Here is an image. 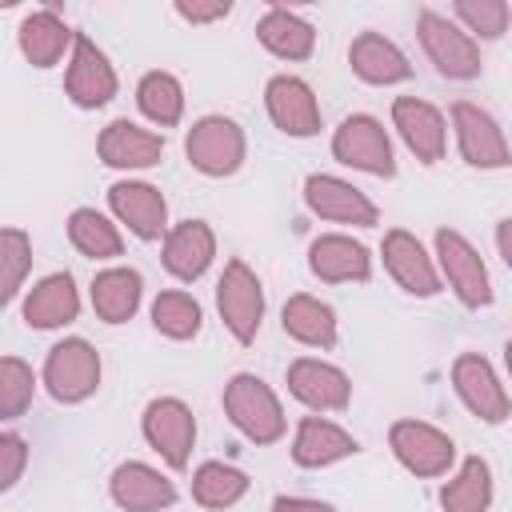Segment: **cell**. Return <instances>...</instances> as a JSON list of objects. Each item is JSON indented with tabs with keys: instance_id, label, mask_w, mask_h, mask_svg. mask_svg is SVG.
Masks as SVG:
<instances>
[{
	"instance_id": "8",
	"label": "cell",
	"mask_w": 512,
	"mask_h": 512,
	"mask_svg": "<svg viewBox=\"0 0 512 512\" xmlns=\"http://www.w3.org/2000/svg\"><path fill=\"white\" fill-rule=\"evenodd\" d=\"M388 448L400 460V468L424 480L444 476L456 464V440L428 420H396L388 428Z\"/></svg>"
},
{
	"instance_id": "26",
	"label": "cell",
	"mask_w": 512,
	"mask_h": 512,
	"mask_svg": "<svg viewBox=\"0 0 512 512\" xmlns=\"http://www.w3.org/2000/svg\"><path fill=\"white\" fill-rule=\"evenodd\" d=\"M72 36L76 32L52 8L28 12L16 28V44H20V52L32 68H56L64 60V52H72Z\"/></svg>"
},
{
	"instance_id": "24",
	"label": "cell",
	"mask_w": 512,
	"mask_h": 512,
	"mask_svg": "<svg viewBox=\"0 0 512 512\" xmlns=\"http://www.w3.org/2000/svg\"><path fill=\"white\" fill-rule=\"evenodd\" d=\"M80 316V292L68 272H48L24 296V324L28 328H64Z\"/></svg>"
},
{
	"instance_id": "14",
	"label": "cell",
	"mask_w": 512,
	"mask_h": 512,
	"mask_svg": "<svg viewBox=\"0 0 512 512\" xmlns=\"http://www.w3.org/2000/svg\"><path fill=\"white\" fill-rule=\"evenodd\" d=\"M108 208L136 240H164L168 232V200L148 180H116L108 188Z\"/></svg>"
},
{
	"instance_id": "13",
	"label": "cell",
	"mask_w": 512,
	"mask_h": 512,
	"mask_svg": "<svg viewBox=\"0 0 512 512\" xmlns=\"http://www.w3.org/2000/svg\"><path fill=\"white\" fill-rule=\"evenodd\" d=\"M304 204L332 224H352V228H376L380 224V208L348 180L328 176V172H312L304 180Z\"/></svg>"
},
{
	"instance_id": "11",
	"label": "cell",
	"mask_w": 512,
	"mask_h": 512,
	"mask_svg": "<svg viewBox=\"0 0 512 512\" xmlns=\"http://www.w3.org/2000/svg\"><path fill=\"white\" fill-rule=\"evenodd\" d=\"M452 132H456V148L464 156V164L472 168H508V140L496 124V116L472 100H456L452 104Z\"/></svg>"
},
{
	"instance_id": "15",
	"label": "cell",
	"mask_w": 512,
	"mask_h": 512,
	"mask_svg": "<svg viewBox=\"0 0 512 512\" xmlns=\"http://www.w3.org/2000/svg\"><path fill=\"white\" fill-rule=\"evenodd\" d=\"M380 256H384V268L388 276L408 292V296H420V300H432L444 284H440V272H436V260L428 256V248L404 232V228H392L384 232V244H380Z\"/></svg>"
},
{
	"instance_id": "27",
	"label": "cell",
	"mask_w": 512,
	"mask_h": 512,
	"mask_svg": "<svg viewBox=\"0 0 512 512\" xmlns=\"http://www.w3.org/2000/svg\"><path fill=\"white\" fill-rule=\"evenodd\" d=\"M256 40L276 56V60H308L316 52V28L292 12V8H280L272 4L260 24H256Z\"/></svg>"
},
{
	"instance_id": "37",
	"label": "cell",
	"mask_w": 512,
	"mask_h": 512,
	"mask_svg": "<svg viewBox=\"0 0 512 512\" xmlns=\"http://www.w3.org/2000/svg\"><path fill=\"white\" fill-rule=\"evenodd\" d=\"M36 396V372L20 356H0V420H16L28 412Z\"/></svg>"
},
{
	"instance_id": "32",
	"label": "cell",
	"mask_w": 512,
	"mask_h": 512,
	"mask_svg": "<svg viewBox=\"0 0 512 512\" xmlns=\"http://www.w3.org/2000/svg\"><path fill=\"white\" fill-rule=\"evenodd\" d=\"M248 492V476L224 460H204L196 472H192V500L200 508H212V512H224L232 504H240Z\"/></svg>"
},
{
	"instance_id": "33",
	"label": "cell",
	"mask_w": 512,
	"mask_h": 512,
	"mask_svg": "<svg viewBox=\"0 0 512 512\" xmlns=\"http://www.w3.org/2000/svg\"><path fill=\"white\" fill-rule=\"evenodd\" d=\"M136 104L156 128H172L184 116V88L172 72H144L136 84Z\"/></svg>"
},
{
	"instance_id": "40",
	"label": "cell",
	"mask_w": 512,
	"mask_h": 512,
	"mask_svg": "<svg viewBox=\"0 0 512 512\" xmlns=\"http://www.w3.org/2000/svg\"><path fill=\"white\" fill-rule=\"evenodd\" d=\"M272 512H332V504L312 500V496H276Z\"/></svg>"
},
{
	"instance_id": "38",
	"label": "cell",
	"mask_w": 512,
	"mask_h": 512,
	"mask_svg": "<svg viewBox=\"0 0 512 512\" xmlns=\"http://www.w3.org/2000/svg\"><path fill=\"white\" fill-rule=\"evenodd\" d=\"M24 468H28V440L16 432H0V496L16 488Z\"/></svg>"
},
{
	"instance_id": "12",
	"label": "cell",
	"mask_w": 512,
	"mask_h": 512,
	"mask_svg": "<svg viewBox=\"0 0 512 512\" xmlns=\"http://www.w3.org/2000/svg\"><path fill=\"white\" fill-rule=\"evenodd\" d=\"M452 388L476 420H484V424H504L508 420V392H504L496 368L480 352H460L452 360Z\"/></svg>"
},
{
	"instance_id": "17",
	"label": "cell",
	"mask_w": 512,
	"mask_h": 512,
	"mask_svg": "<svg viewBox=\"0 0 512 512\" xmlns=\"http://www.w3.org/2000/svg\"><path fill=\"white\" fill-rule=\"evenodd\" d=\"M108 492H112V504L124 512H164L176 504V484L144 460L116 464L108 476Z\"/></svg>"
},
{
	"instance_id": "31",
	"label": "cell",
	"mask_w": 512,
	"mask_h": 512,
	"mask_svg": "<svg viewBox=\"0 0 512 512\" xmlns=\"http://www.w3.org/2000/svg\"><path fill=\"white\" fill-rule=\"evenodd\" d=\"M68 240H72V248H76L80 256H88V260H116V256L124 252L120 228H116L104 212H96V208H76V212L68 216Z\"/></svg>"
},
{
	"instance_id": "28",
	"label": "cell",
	"mask_w": 512,
	"mask_h": 512,
	"mask_svg": "<svg viewBox=\"0 0 512 512\" xmlns=\"http://www.w3.org/2000/svg\"><path fill=\"white\" fill-rule=\"evenodd\" d=\"M144 300V280L136 268H104L92 280V312L104 324H128Z\"/></svg>"
},
{
	"instance_id": "22",
	"label": "cell",
	"mask_w": 512,
	"mask_h": 512,
	"mask_svg": "<svg viewBox=\"0 0 512 512\" xmlns=\"http://www.w3.org/2000/svg\"><path fill=\"white\" fill-rule=\"evenodd\" d=\"M96 152L108 168H124V172H140V168H152L160 164L164 156V136L160 132H148L132 120H112L104 124L100 140H96Z\"/></svg>"
},
{
	"instance_id": "6",
	"label": "cell",
	"mask_w": 512,
	"mask_h": 512,
	"mask_svg": "<svg viewBox=\"0 0 512 512\" xmlns=\"http://www.w3.org/2000/svg\"><path fill=\"white\" fill-rule=\"evenodd\" d=\"M216 308L236 344H252L264 320V284L244 260H228L216 280Z\"/></svg>"
},
{
	"instance_id": "30",
	"label": "cell",
	"mask_w": 512,
	"mask_h": 512,
	"mask_svg": "<svg viewBox=\"0 0 512 512\" xmlns=\"http://www.w3.org/2000/svg\"><path fill=\"white\" fill-rule=\"evenodd\" d=\"M444 512H488L492 508V464L484 456H468L460 472L440 488Z\"/></svg>"
},
{
	"instance_id": "29",
	"label": "cell",
	"mask_w": 512,
	"mask_h": 512,
	"mask_svg": "<svg viewBox=\"0 0 512 512\" xmlns=\"http://www.w3.org/2000/svg\"><path fill=\"white\" fill-rule=\"evenodd\" d=\"M280 324L304 348H336V336H340L332 304H324L320 296H308V292H296V296L284 300Z\"/></svg>"
},
{
	"instance_id": "18",
	"label": "cell",
	"mask_w": 512,
	"mask_h": 512,
	"mask_svg": "<svg viewBox=\"0 0 512 512\" xmlns=\"http://www.w3.org/2000/svg\"><path fill=\"white\" fill-rule=\"evenodd\" d=\"M288 392L312 412H344L352 400V380L328 360L300 356L288 364Z\"/></svg>"
},
{
	"instance_id": "23",
	"label": "cell",
	"mask_w": 512,
	"mask_h": 512,
	"mask_svg": "<svg viewBox=\"0 0 512 512\" xmlns=\"http://www.w3.org/2000/svg\"><path fill=\"white\" fill-rule=\"evenodd\" d=\"M360 444L352 432H344L340 424L324 420V416H304L296 424V436H292V460L300 468H328L336 460H348L356 456Z\"/></svg>"
},
{
	"instance_id": "25",
	"label": "cell",
	"mask_w": 512,
	"mask_h": 512,
	"mask_svg": "<svg viewBox=\"0 0 512 512\" xmlns=\"http://www.w3.org/2000/svg\"><path fill=\"white\" fill-rule=\"evenodd\" d=\"M348 64L352 72L364 80V84H376V88H388V84H404L412 76V64L408 56L380 32H360L352 44H348Z\"/></svg>"
},
{
	"instance_id": "36",
	"label": "cell",
	"mask_w": 512,
	"mask_h": 512,
	"mask_svg": "<svg viewBox=\"0 0 512 512\" xmlns=\"http://www.w3.org/2000/svg\"><path fill=\"white\" fill-rule=\"evenodd\" d=\"M456 24L476 40H500L508 32V20H512V8L508 0H456L452 8Z\"/></svg>"
},
{
	"instance_id": "20",
	"label": "cell",
	"mask_w": 512,
	"mask_h": 512,
	"mask_svg": "<svg viewBox=\"0 0 512 512\" xmlns=\"http://www.w3.org/2000/svg\"><path fill=\"white\" fill-rule=\"evenodd\" d=\"M216 256V232L208 228V220H180V224H168L164 232V248H160V260L168 268V276L192 284L208 272Z\"/></svg>"
},
{
	"instance_id": "19",
	"label": "cell",
	"mask_w": 512,
	"mask_h": 512,
	"mask_svg": "<svg viewBox=\"0 0 512 512\" xmlns=\"http://www.w3.org/2000/svg\"><path fill=\"white\" fill-rule=\"evenodd\" d=\"M264 108L272 116V124L284 132V136H316L320 132V104H316V92L300 80V76H272L268 88H264Z\"/></svg>"
},
{
	"instance_id": "9",
	"label": "cell",
	"mask_w": 512,
	"mask_h": 512,
	"mask_svg": "<svg viewBox=\"0 0 512 512\" xmlns=\"http://www.w3.org/2000/svg\"><path fill=\"white\" fill-rule=\"evenodd\" d=\"M144 440L152 444V452H160V460L176 472L188 468L192 460V444H196V416L184 400L176 396H156L148 408H144Z\"/></svg>"
},
{
	"instance_id": "41",
	"label": "cell",
	"mask_w": 512,
	"mask_h": 512,
	"mask_svg": "<svg viewBox=\"0 0 512 512\" xmlns=\"http://www.w3.org/2000/svg\"><path fill=\"white\" fill-rule=\"evenodd\" d=\"M508 228H512V220H500V224H496V248H500V260H504V264H512V248H508Z\"/></svg>"
},
{
	"instance_id": "2",
	"label": "cell",
	"mask_w": 512,
	"mask_h": 512,
	"mask_svg": "<svg viewBox=\"0 0 512 512\" xmlns=\"http://www.w3.org/2000/svg\"><path fill=\"white\" fill-rule=\"evenodd\" d=\"M416 36H420V48L424 56L436 64V72L444 80H476L484 60H480V44L448 16L424 8L416 16Z\"/></svg>"
},
{
	"instance_id": "1",
	"label": "cell",
	"mask_w": 512,
	"mask_h": 512,
	"mask_svg": "<svg viewBox=\"0 0 512 512\" xmlns=\"http://www.w3.org/2000/svg\"><path fill=\"white\" fill-rule=\"evenodd\" d=\"M224 412L236 424V432L244 440H252V444H276V440H284L288 420H284L280 396L256 372H236L224 384Z\"/></svg>"
},
{
	"instance_id": "35",
	"label": "cell",
	"mask_w": 512,
	"mask_h": 512,
	"mask_svg": "<svg viewBox=\"0 0 512 512\" xmlns=\"http://www.w3.org/2000/svg\"><path fill=\"white\" fill-rule=\"evenodd\" d=\"M32 268V236L24 228H0V308L16 300Z\"/></svg>"
},
{
	"instance_id": "39",
	"label": "cell",
	"mask_w": 512,
	"mask_h": 512,
	"mask_svg": "<svg viewBox=\"0 0 512 512\" xmlns=\"http://www.w3.org/2000/svg\"><path fill=\"white\" fill-rule=\"evenodd\" d=\"M232 12V4L228 0H212V4H188V0H176V16L180 20H188V24H212V20H224Z\"/></svg>"
},
{
	"instance_id": "34",
	"label": "cell",
	"mask_w": 512,
	"mask_h": 512,
	"mask_svg": "<svg viewBox=\"0 0 512 512\" xmlns=\"http://www.w3.org/2000/svg\"><path fill=\"white\" fill-rule=\"evenodd\" d=\"M204 324V312L196 304L192 292H180V288H168L152 300V328L168 340H192Z\"/></svg>"
},
{
	"instance_id": "5",
	"label": "cell",
	"mask_w": 512,
	"mask_h": 512,
	"mask_svg": "<svg viewBox=\"0 0 512 512\" xmlns=\"http://www.w3.org/2000/svg\"><path fill=\"white\" fill-rule=\"evenodd\" d=\"M332 156L356 172L392 180L396 176V156H392V140L388 128L368 116V112H352L340 120V128L332 132Z\"/></svg>"
},
{
	"instance_id": "10",
	"label": "cell",
	"mask_w": 512,
	"mask_h": 512,
	"mask_svg": "<svg viewBox=\"0 0 512 512\" xmlns=\"http://www.w3.org/2000/svg\"><path fill=\"white\" fill-rule=\"evenodd\" d=\"M120 80L112 60L104 56V48H96L92 36L76 32L72 36V52H68V72H64V92L76 108H104L116 96Z\"/></svg>"
},
{
	"instance_id": "4",
	"label": "cell",
	"mask_w": 512,
	"mask_h": 512,
	"mask_svg": "<svg viewBox=\"0 0 512 512\" xmlns=\"http://www.w3.org/2000/svg\"><path fill=\"white\" fill-rule=\"evenodd\" d=\"M436 272H440V284H448L464 308H488L492 304V276H488L480 252L456 228L436 232Z\"/></svg>"
},
{
	"instance_id": "16",
	"label": "cell",
	"mask_w": 512,
	"mask_h": 512,
	"mask_svg": "<svg viewBox=\"0 0 512 512\" xmlns=\"http://www.w3.org/2000/svg\"><path fill=\"white\" fill-rule=\"evenodd\" d=\"M392 124L400 132V140L408 144V152L420 160V164H436L444 160V148H448V124H444V112L420 96H396L392 100Z\"/></svg>"
},
{
	"instance_id": "7",
	"label": "cell",
	"mask_w": 512,
	"mask_h": 512,
	"mask_svg": "<svg viewBox=\"0 0 512 512\" xmlns=\"http://www.w3.org/2000/svg\"><path fill=\"white\" fill-rule=\"evenodd\" d=\"M44 388L60 404H84L100 388V352L84 336H68L48 348Z\"/></svg>"
},
{
	"instance_id": "21",
	"label": "cell",
	"mask_w": 512,
	"mask_h": 512,
	"mask_svg": "<svg viewBox=\"0 0 512 512\" xmlns=\"http://www.w3.org/2000/svg\"><path fill=\"white\" fill-rule=\"evenodd\" d=\"M308 268L324 284H352V280L360 284L372 276V256L360 240H352L344 232H324L308 248Z\"/></svg>"
},
{
	"instance_id": "3",
	"label": "cell",
	"mask_w": 512,
	"mask_h": 512,
	"mask_svg": "<svg viewBox=\"0 0 512 512\" xmlns=\"http://www.w3.org/2000/svg\"><path fill=\"white\" fill-rule=\"evenodd\" d=\"M184 156L200 176H232L248 156L244 128L232 116H200L184 136Z\"/></svg>"
}]
</instances>
